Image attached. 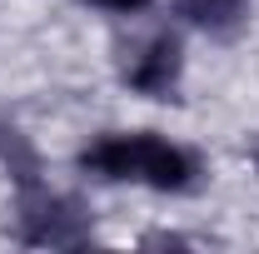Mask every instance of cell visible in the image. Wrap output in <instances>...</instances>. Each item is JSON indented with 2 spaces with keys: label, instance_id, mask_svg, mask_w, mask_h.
Wrapping results in <instances>:
<instances>
[{
  "label": "cell",
  "instance_id": "cell-1",
  "mask_svg": "<svg viewBox=\"0 0 259 254\" xmlns=\"http://www.w3.org/2000/svg\"><path fill=\"white\" fill-rule=\"evenodd\" d=\"M75 164H80L85 180L145 185L155 194H194L209 180V164L199 150L180 145V140H164L155 130H105L75 155Z\"/></svg>",
  "mask_w": 259,
  "mask_h": 254
},
{
  "label": "cell",
  "instance_id": "cell-2",
  "mask_svg": "<svg viewBox=\"0 0 259 254\" xmlns=\"http://www.w3.org/2000/svg\"><path fill=\"white\" fill-rule=\"evenodd\" d=\"M10 234L25 249H80L95 239V209L80 194L50 190V180L20 185L10 209Z\"/></svg>",
  "mask_w": 259,
  "mask_h": 254
},
{
  "label": "cell",
  "instance_id": "cell-3",
  "mask_svg": "<svg viewBox=\"0 0 259 254\" xmlns=\"http://www.w3.org/2000/svg\"><path fill=\"white\" fill-rule=\"evenodd\" d=\"M120 80L140 100H169L185 80V40L175 30H150L120 60Z\"/></svg>",
  "mask_w": 259,
  "mask_h": 254
},
{
  "label": "cell",
  "instance_id": "cell-4",
  "mask_svg": "<svg viewBox=\"0 0 259 254\" xmlns=\"http://www.w3.org/2000/svg\"><path fill=\"white\" fill-rule=\"evenodd\" d=\"M0 170H5V180L15 190L45 180V155H40V145L25 135V125L10 110H0Z\"/></svg>",
  "mask_w": 259,
  "mask_h": 254
},
{
  "label": "cell",
  "instance_id": "cell-5",
  "mask_svg": "<svg viewBox=\"0 0 259 254\" xmlns=\"http://www.w3.org/2000/svg\"><path fill=\"white\" fill-rule=\"evenodd\" d=\"M175 10L209 40H239L249 30V0H175Z\"/></svg>",
  "mask_w": 259,
  "mask_h": 254
},
{
  "label": "cell",
  "instance_id": "cell-6",
  "mask_svg": "<svg viewBox=\"0 0 259 254\" xmlns=\"http://www.w3.org/2000/svg\"><path fill=\"white\" fill-rule=\"evenodd\" d=\"M140 244H145V249H190L194 239H190V234H180V229H150Z\"/></svg>",
  "mask_w": 259,
  "mask_h": 254
},
{
  "label": "cell",
  "instance_id": "cell-7",
  "mask_svg": "<svg viewBox=\"0 0 259 254\" xmlns=\"http://www.w3.org/2000/svg\"><path fill=\"white\" fill-rule=\"evenodd\" d=\"M80 5H95V10H110V15H140L155 0H80Z\"/></svg>",
  "mask_w": 259,
  "mask_h": 254
},
{
  "label": "cell",
  "instance_id": "cell-8",
  "mask_svg": "<svg viewBox=\"0 0 259 254\" xmlns=\"http://www.w3.org/2000/svg\"><path fill=\"white\" fill-rule=\"evenodd\" d=\"M244 155H249V164H254V175H259V135L249 140V145H244Z\"/></svg>",
  "mask_w": 259,
  "mask_h": 254
}]
</instances>
